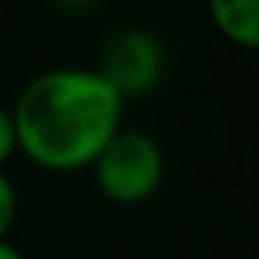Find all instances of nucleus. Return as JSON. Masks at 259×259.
<instances>
[{"instance_id": "f257e3e1", "label": "nucleus", "mask_w": 259, "mask_h": 259, "mask_svg": "<svg viewBox=\"0 0 259 259\" xmlns=\"http://www.w3.org/2000/svg\"><path fill=\"white\" fill-rule=\"evenodd\" d=\"M17 151L53 174L89 171L125 128V99L95 69L59 66L33 76L10 105Z\"/></svg>"}, {"instance_id": "f03ea898", "label": "nucleus", "mask_w": 259, "mask_h": 259, "mask_svg": "<svg viewBox=\"0 0 259 259\" xmlns=\"http://www.w3.org/2000/svg\"><path fill=\"white\" fill-rule=\"evenodd\" d=\"M92 181L108 203L138 207L164 184V151L141 128H121L92 161Z\"/></svg>"}, {"instance_id": "7ed1b4c3", "label": "nucleus", "mask_w": 259, "mask_h": 259, "mask_svg": "<svg viewBox=\"0 0 259 259\" xmlns=\"http://www.w3.org/2000/svg\"><path fill=\"white\" fill-rule=\"evenodd\" d=\"M102 79L121 95V99H138L148 95L164 76V50L154 33L141 30V26H128L105 39L102 46L99 66H95Z\"/></svg>"}, {"instance_id": "20e7f679", "label": "nucleus", "mask_w": 259, "mask_h": 259, "mask_svg": "<svg viewBox=\"0 0 259 259\" xmlns=\"http://www.w3.org/2000/svg\"><path fill=\"white\" fill-rule=\"evenodd\" d=\"M207 13L223 39L259 53V0H207Z\"/></svg>"}, {"instance_id": "39448f33", "label": "nucleus", "mask_w": 259, "mask_h": 259, "mask_svg": "<svg viewBox=\"0 0 259 259\" xmlns=\"http://www.w3.org/2000/svg\"><path fill=\"white\" fill-rule=\"evenodd\" d=\"M17 213H20V194L10 177L0 171V240H7V233L13 230Z\"/></svg>"}, {"instance_id": "423d86ee", "label": "nucleus", "mask_w": 259, "mask_h": 259, "mask_svg": "<svg viewBox=\"0 0 259 259\" xmlns=\"http://www.w3.org/2000/svg\"><path fill=\"white\" fill-rule=\"evenodd\" d=\"M17 154V128H13V115L7 105H0V171L4 164Z\"/></svg>"}, {"instance_id": "0eeeda50", "label": "nucleus", "mask_w": 259, "mask_h": 259, "mask_svg": "<svg viewBox=\"0 0 259 259\" xmlns=\"http://www.w3.org/2000/svg\"><path fill=\"white\" fill-rule=\"evenodd\" d=\"M0 259H26V256L20 253V246H17V243L0 240Z\"/></svg>"}]
</instances>
